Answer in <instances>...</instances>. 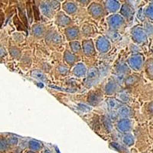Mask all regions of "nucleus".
I'll use <instances>...</instances> for the list:
<instances>
[{
  "instance_id": "f257e3e1",
  "label": "nucleus",
  "mask_w": 153,
  "mask_h": 153,
  "mask_svg": "<svg viewBox=\"0 0 153 153\" xmlns=\"http://www.w3.org/2000/svg\"><path fill=\"white\" fill-rule=\"evenodd\" d=\"M125 21L122 16L120 15H112L108 18V24L113 31L118 29L124 24Z\"/></svg>"
},
{
  "instance_id": "f03ea898",
  "label": "nucleus",
  "mask_w": 153,
  "mask_h": 153,
  "mask_svg": "<svg viewBox=\"0 0 153 153\" xmlns=\"http://www.w3.org/2000/svg\"><path fill=\"white\" fill-rule=\"evenodd\" d=\"M132 36L133 40L137 43H143L147 39V35L144 30L140 27H136L132 29Z\"/></svg>"
},
{
  "instance_id": "7ed1b4c3",
  "label": "nucleus",
  "mask_w": 153,
  "mask_h": 153,
  "mask_svg": "<svg viewBox=\"0 0 153 153\" xmlns=\"http://www.w3.org/2000/svg\"><path fill=\"white\" fill-rule=\"evenodd\" d=\"M99 71L97 68H91L87 72V83L88 86H93L96 84L99 80Z\"/></svg>"
},
{
  "instance_id": "20e7f679",
  "label": "nucleus",
  "mask_w": 153,
  "mask_h": 153,
  "mask_svg": "<svg viewBox=\"0 0 153 153\" xmlns=\"http://www.w3.org/2000/svg\"><path fill=\"white\" fill-rule=\"evenodd\" d=\"M128 62L132 69L139 71L143 67V57L139 54H135L129 57Z\"/></svg>"
},
{
  "instance_id": "39448f33",
  "label": "nucleus",
  "mask_w": 153,
  "mask_h": 153,
  "mask_svg": "<svg viewBox=\"0 0 153 153\" xmlns=\"http://www.w3.org/2000/svg\"><path fill=\"white\" fill-rule=\"evenodd\" d=\"M97 48L101 53H106L110 48V42L104 37H100L97 42Z\"/></svg>"
},
{
  "instance_id": "423d86ee",
  "label": "nucleus",
  "mask_w": 153,
  "mask_h": 153,
  "mask_svg": "<svg viewBox=\"0 0 153 153\" xmlns=\"http://www.w3.org/2000/svg\"><path fill=\"white\" fill-rule=\"evenodd\" d=\"M89 12L91 13L93 17L99 18L100 16H103L104 11H103V7H102V5L100 4L94 2L89 7Z\"/></svg>"
},
{
  "instance_id": "0eeeda50",
  "label": "nucleus",
  "mask_w": 153,
  "mask_h": 153,
  "mask_svg": "<svg viewBox=\"0 0 153 153\" xmlns=\"http://www.w3.org/2000/svg\"><path fill=\"white\" fill-rule=\"evenodd\" d=\"M117 129L122 132H129L132 129V123L129 119H123L117 123Z\"/></svg>"
},
{
  "instance_id": "6e6552de",
  "label": "nucleus",
  "mask_w": 153,
  "mask_h": 153,
  "mask_svg": "<svg viewBox=\"0 0 153 153\" xmlns=\"http://www.w3.org/2000/svg\"><path fill=\"white\" fill-rule=\"evenodd\" d=\"M102 100V96L98 92H92L88 96L87 102L91 106H97Z\"/></svg>"
},
{
  "instance_id": "1a4fd4ad",
  "label": "nucleus",
  "mask_w": 153,
  "mask_h": 153,
  "mask_svg": "<svg viewBox=\"0 0 153 153\" xmlns=\"http://www.w3.org/2000/svg\"><path fill=\"white\" fill-rule=\"evenodd\" d=\"M56 22L57 25H61V26H65L68 25L71 22V19H70L68 16L63 13V12H59L56 17Z\"/></svg>"
},
{
  "instance_id": "9d476101",
  "label": "nucleus",
  "mask_w": 153,
  "mask_h": 153,
  "mask_svg": "<svg viewBox=\"0 0 153 153\" xmlns=\"http://www.w3.org/2000/svg\"><path fill=\"white\" fill-rule=\"evenodd\" d=\"M83 50H84V54L87 55H91L95 51V48H94V43L91 40H87L84 41L83 42Z\"/></svg>"
},
{
  "instance_id": "9b49d317",
  "label": "nucleus",
  "mask_w": 153,
  "mask_h": 153,
  "mask_svg": "<svg viewBox=\"0 0 153 153\" xmlns=\"http://www.w3.org/2000/svg\"><path fill=\"white\" fill-rule=\"evenodd\" d=\"M117 115L124 118H127L132 116V110L126 105H123L117 109Z\"/></svg>"
},
{
  "instance_id": "f8f14e48",
  "label": "nucleus",
  "mask_w": 153,
  "mask_h": 153,
  "mask_svg": "<svg viewBox=\"0 0 153 153\" xmlns=\"http://www.w3.org/2000/svg\"><path fill=\"white\" fill-rule=\"evenodd\" d=\"M117 89H118V85L117 83L113 80H110L105 86V94L106 95H112L117 92Z\"/></svg>"
},
{
  "instance_id": "ddd939ff",
  "label": "nucleus",
  "mask_w": 153,
  "mask_h": 153,
  "mask_svg": "<svg viewBox=\"0 0 153 153\" xmlns=\"http://www.w3.org/2000/svg\"><path fill=\"white\" fill-rule=\"evenodd\" d=\"M65 34H66L67 38L68 40H74L79 36V30L76 27H72V28H68L65 30Z\"/></svg>"
},
{
  "instance_id": "4468645a",
  "label": "nucleus",
  "mask_w": 153,
  "mask_h": 153,
  "mask_svg": "<svg viewBox=\"0 0 153 153\" xmlns=\"http://www.w3.org/2000/svg\"><path fill=\"white\" fill-rule=\"evenodd\" d=\"M40 9L42 14L48 18H51L53 16V9L50 6L49 3L42 2L40 5Z\"/></svg>"
},
{
  "instance_id": "2eb2a0df",
  "label": "nucleus",
  "mask_w": 153,
  "mask_h": 153,
  "mask_svg": "<svg viewBox=\"0 0 153 153\" xmlns=\"http://www.w3.org/2000/svg\"><path fill=\"white\" fill-rule=\"evenodd\" d=\"M87 73V68H86L85 65L82 63L80 64H77V65L75 66V68H74V75L77 76H83L86 74Z\"/></svg>"
},
{
  "instance_id": "dca6fc26",
  "label": "nucleus",
  "mask_w": 153,
  "mask_h": 153,
  "mask_svg": "<svg viewBox=\"0 0 153 153\" xmlns=\"http://www.w3.org/2000/svg\"><path fill=\"white\" fill-rule=\"evenodd\" d=\"M120 12H121V15L123 16V17L126 18V19H129L133 15V9L129 5L126 4V5H123Z\"/></svg>"
},
{
  "instance_id": "f3484780",
  "label": "nucleus",
  "mask_w": 153,
  "mask_h": 153,
  "mask_svg": "<svg viewBox=\"0 0 153 153\" xmlns=\"http://www.w3.org/2000/svg\"><path fill=\"white\" fill-rule=\"evenodd\" d=\"M106 8L109 12H115L120 8V3L117 1H107L106 2Z\"/></svg>"
},
{
  "instance_id": "a211bd4d",
  "label": "nucleus",
  "mask_w": 153,
  "mask_h": 153,
  "mask_svg": "<svg viewBox=\"0 0 153 153\" xmlns=\"http://www.w3.org/2000/svg\"><path fill=\"white\" fill-rule=\"evenodd\" d=\"M32 33L38 38H42L45 35V27L42 25H35L32 27Z\"/></svg>"
},
{
  "instance_id": "6ab92c4d",
  "label": "nucleus",
  "mask_w": 153,
  "mask_h": 153,
  "mask_svg": "<svg viewBox=\"0 0 153 153\" xmlns=\"http://www.w3.org/2000/svg\"><path fill=\"white\" fill-rule=\"evenodd\" d=\"M63 8H64V10L66 12H68V14H74V13L76 12V9H77L76 5L74 2H67L64 3Z\"/></svg>"
},
{
  "instance_id": "aec40b11",
  "label": "nucleus",
  "mask_w": 153,
  "mask_h": 153,
  "mask_svg": "<svg viewBox=\"0 0 153 153\" xmlns=\"http://www.w3.org/2000/svg\"><path fill=\"white\" fill-rule=\"evenodd\" d=\"M31 75L32 77L37 79V80H41V81H46L47 80V77L45 76V75L44 74L39 70H34V71H32Z\"/></svg>"
},
{
  "instance_id": "412c9836",
  "label": "nucleus",
  "mask_w": 153,
  "mask_h": 153,
  "mask_svg": "<svg viewBox=\"0 0 153 153\" xmlns=\"http://www.w3.org/2000/svg\"><path fill=\"white\" fill-rule=\"evenodd\" d=\"M101 121H102V123H103V126L105 127V129L108 132H110L112 130V128H113V124H112V121L109 118V117L103 116V117H101Z\"/></svg>"
},
{
  "instance_id": "4be33fe9",
  "label": "nucleus",
  "mask_w": 153,
  "mask_h": 153,
  "mask_svg": "<svg viewBox=\"0 0 153 153\" xmlns=\"http://www.w3.org/2000/svg\"><path fill=\"white\" fill-rule=\"evenodd\" d=\"M106 36H107V38H109L110 40L113 41V42H118V41H120V38H121L120 34L119 33V32H117V31H113V30L108 31L107 33H106Z\"/></svg>"
},
{
  "instance_id": "5701e85b",
  "label": "nucleus",
  "mask_w": 153,
  "mask_h": 153,
  "mask_svg": "<svg viewBox=\"0 0 153 153\" xmlns=\"http://www.w3.org/2000/svg\"><path fill=\"white\" fill-rule=\"evenodd\" d=\"M48 40L52 42L53 43L59 44L61 42V37L57 32H51L48 35Z\"/></svg>"
},
{
  "instance_id": "b1692460",
  "label": "nucleus",
  "mask_w": 153,
  "mask_h": 153,
  "mask_svg": "<svg viewBox=\"0 0 153 153\" xmlns=\"http://www.w3.org/2000/svg\"><path fill=\"white\" fill-rule=\"evenodd\" d=\"M117 74H122L125 75V74L129 72V68L126 63H120L117 67Z\"/></svg>"
},
{
  "instance_id": "393cba45",
  "label": "nucleus",
  "mask_w": 153,
  "mask_h": 153,
  "mask_svg": "<svg viewBox=\"0 0 153 153\" xmlns=\"http://www.w3.org/2000/svg\"><path fill=\"white\" fill-rule=\"evenodd\" d=\"M106 103L109 105V107L111 109V110H115V109H118L120 107V102L117 101V100L114 99V98L110 97L106 100Z\"/></svg>"
},
{
  "instance_id": "a878e982",
  "label": "nucleus",
  "mask_w": 153,
  "mask_h": 153,
  "mask_svg": "<svg viewBox=\"0 0 153 153\" xmlns=\"http://www.w3.org/2000/svg\"><path fill=\"white\" fill-rule=\"evenodd\" d=\"M65 60L68 65H73L74 63L76 61V57L74 55L71 53L68 52V51H66L65 53Z\"/></svg>"
},
{
  "instance_id": "bb28decb",
  "label": "nucleus",
  "mask_w": 153,
  "mask_h": 153,
  "mask_svg": "<svg viewBox=\"0 0 153 153\" xmlns=\"http://www.w3.org/2000/svg\"><path fill=\"white\" fill-rule=\"evenodd\" d=\"M123 142L126 146H132L134 143V138L131 134H126L123 138Z\"/></svg>"
},
{
  "instance_id": "cd10ccee",
  "label": "nucleus",
  "mask_w": 153,
  "mask_h": 153,
  "mask_svg": "<svg viewBox=\"0 0 153 153\" xmlns=\"http://www.w3.org/2000/svg\"><path fill=\"white\" fill-rule=\"evenodd\" d=\"M138 80H139V78L136 76H129L126 77L124 83L126 86H131L133 85L134 84H136Z\"/></svg>"
},
{
  "instance_id": "c85d7f7f",
  "label": "nucleus",
  "mask_w": 153,
  "mask_h": 153,
  "mask_svg": "<svg viewBox=\"0 0 153 153\" xmlns=\"http://www.w3.org/2000/svg\"><path fill=\"white\" fill-rule=\"evenodd\" d=\"M28 147L31 150L33 151H38L42 148V144L39 142L35 141V140H31L28 143Z\"/></svg>"
},
{
  "instance_id": "c756f323",
  "label": "nucleus",
  "mask_w": 153,
  "mask_h": 153,
  "mask_svg": "<svg viewBox=\"0 0 153 153\" xmlns=\"http://www.w3.org/2000/svg\"><path fill=\"white\" fill-rule=\"evenodd\" d=\"M7 139L3 136H0V152H5L9 147Z\"/></svg>"
},
{
  "instance_id": "7c9ffc66",
  "label": "nucleus",
  "mask_w": 153,
  "mask_h": 153,
  "mask_svg": "<svg viewBox=\"0 0 153 153\" xmlns=\"http://www.w3.org/2000/svg\"><path fill=\"white\" fill-rule=\"evenodd\" d=\"M117 98L119 99V100H120L123 103H128L129 101V95L126 92H120V94L117 95Z\"/></svg>"
},
{
  "instance_id": "2f4dec72",
  "label": "nucleus",
  "mask_w": 153,
  "mask_h": 153,
  "mask_svg": "<svg viewBox=\"0 0 153 153\" xmlns=\"http://www.w3.org/2000/svg\"><path fill=\"white\" fill-rule=\"evenodd\" d=\"M70 46H71L72 51L74 53L80 52L81 50V46L78 42H71L70 43Z\"/></svg>"
},
{
  "instance_id": "473e14b6",
  "label": "nucleus",
  "mask_w": 153,
  "mask_h": 153,
  "mask_svg": "<svg viewBox=\"0 0 153 153\" xmlns=\"http://www.w3.org/2000/svg\"><path fill=\"white\" fill-rule=\"evenodd\" d=\"M115 82L117 83V84H122L124 82L125 80V75L122 74H117L115 75Z\"/></svg>"
},
{
  "instance_id": "72a5a7b5",
  "label": "nucleus",
  "mask_w": 153,
  "mask_h": 153,
  "mask_svg": "<svg viewBox=\"0 0 153 153\" xmlns=\"http://www.w3.org/2000/svg\"><path fill=\"white\" fill-rule=\"evenodd\" d=\"M146 15L150 19H153V3L150 4L146 10Z\"/></svg>"
},
{
  "instance_id": "f704fd0d",
  "label": "nucleus",
  "mask_w": 153,
  "mask_h": 153,
  "mask_svg": "<svg viewBox=\"0 0 153 153\" xmlns=\"http://www.w3.org/2000/svg\"><path fill=\"white\" fill-rule=\"evenodd\" d=\"M7 142H8V144L9 146H16L18 144V138L14 136H12L10 137H9V139H7Z\"/></svg>"
},
{
  "instance_id": "c9c22d12",
  "label": "nucleus",
  "mask_w": 153,
  "mask_h": 153,
  "mask_svg": "<svg viewBox=\"0 0 153 153\" xmlns=\"http://www.w3.org/2000/svg\"><path fill=\"white\" fill-rule=\"evenodd\" d=\"M147 71L149 76H153V60H149L147 63Z\"/></svg>"
},
{
  "instance_id": "e433bc0d",
  "label": "nucleus",
  "mask_w": 153,
  "mask_h": 153,
  "mask_svg": "<svg viewBox=\"0 0 153 153\" xmlns=\"http://www.w3.org/2000/svg\"><path fill=\"white\" fill-rule=\"evenodd\" d=\"M57 72L61 74H66L68 72V68L66 66H64V65H61L58 68H57Z\"/></svg>"
},
{
  "instance_id": "4c0bfd02",
  "label": "nucleus",
  "mask_w": 153,
  "mask_h": 153,
  "mask_svg": "<svg viewBox=\"0 0 153 153\" xmlns=\"http://www.w3.org/2000/svg\"><path fill=\"white\" fill-rule=\"evenodd\" d=\"M10 53L13 57H18L19 56V54H20L19 50L18 48H12L10 49Z\"/></svg>"
},
{
  "instance_id": "58836bf2",
  "label": "nucleus",
  "mask_w": 153,
  "mask_h": 153,
  "mask_svg": "<svg viewBox=\"0 0 153 153\" xmlns=\"http://www.w3.org/2000/svg\"><path fill=\"white\" fill-rule=\"evenodd\" d=\"M78 108L83 112H87V111H90V110H91V108L90 107V106H87V105L85 104H79Z\"/></svg>"
},
{
  "instance_id": "ea45409f",
  "label": "nucleus",
  "mask_w": 153,
  "mask_h": 153,
  "mask_svg": "<svg viewBox=\"0 0 153 153\" xmlns=\"http://www.w3.org/2000/svg\"><path fill=\"white\" fill-rule=\"evenodd\" d=\"M117 117H118V115H117V113H115L114 111H111L110 112V117H109V118L112 120H113V121H115V120H117Z\"/></svg>"
},
{
  "instance_id": "a19ab883",
  "label": "nucleus",
  "mask_w": 153,
  "mask_h": 153,
  "mask_svg": "<svg viewBox=\"0 0 153 153\" xmlns=\"http://www.w3.org/2000/svg\"><path fill=\"white\" fill-rule=\"evenodd\" d=\"M49 5H50V6L51 7V9H57V7H59V2H54V1H53V2H50Z\"/></svg>"
},
{
  "instance_id": "79ce46f5",
  "label": "nucleus",
  "mask_w": 153,
  "mask_h": 153,
  "mask_svg": "<svg viewBox=\"0 0 153 153\" xmlns=\"http://www.w3.org/2000/svg\"><path fill=\"white\" fill-rule=\"evenodd\" d=\"M49 87H52V88H56L57 90H60V91H68V92H74L75 91H72V90H71V91H67V90H65V89H62L61 88V87H57L54 85H49Z\"/></svg>"
},
{
  "instance_id": "37998d69",
  "label": "nucleus",
  "mask_w": 153,
  "mask_h": 153,
  "mask_svg": "<svg viewBox=\"0 0 153 153\" xmlns=\"http://www.w3.org/2000/svg\"><path fill=\"white\" fill-rule=\"evenodd\" d=\"M137 17L139 18V19H141V20L143 19V9H139V12H138Z\"/></svg>"
},
{
  "instance_id": "c03bdc74",
  "label": "nucleus",
  "mask_w": 153,
  "mask_h": 153,
  "mask_svg": "<svg viewBox=\"0 0 153 153\" xmlns=\"http://www.w3.org/2000/svg\"><path fill=\"white\" fill-rule=\"evenodd\" d=\"M149 111L153 114V102L149 104Z\"/></svg>"
},
{
  "instance_id": "a18cd8bd",
  "label": "nucleus",
  "mask_w": 153,
  "mask_h": 153,
  "mask_svg": "<svg viewBox=\"0 0 153 153\" xmlns=\"http://www.w3.org/2000/svg\"><path fill=\"white\" fill-rule=\"evenodd\" d=\"M44 153H51V152L49 151L48 149H45V150H44Z\"/></svg>"
},
{
  "instance_id": "49530a36",
  "label": "nucleus",
  "mask_w": 153,
  "mask_h": 153,
  "mask_svg": "<svg viewBox=\"0 0 153 153\" xmlns=\"http://www.w3.org/2000/svg\"><path fill=\"white\" fill-rule=\"evenodd\" d=\"M27 153H35V152H33L30 151V152H27Z\"/></svg>"
}]
</instances>
